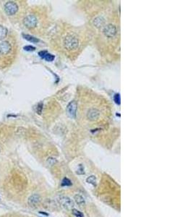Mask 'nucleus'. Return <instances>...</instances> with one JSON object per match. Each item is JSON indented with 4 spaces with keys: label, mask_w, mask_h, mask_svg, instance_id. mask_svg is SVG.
Here are the masks:
<instances>
[{
    "label": "nucleus",
    "mask_w": 193,
    "mask_h": 217,
    "mask_svg": "<svg viewBox=\"0 0 193 217\" xmlns=\"http://www.w3.org/2000/svg\"><path fill=\"white\" fill-rule=\"evenodd\" d=\"M64 45L67 50H76L79 46V41L75 36H72V35H69V36H66V38H64Z\"/></svg>",
    "instance_id": "1"
},
{
    "label": "nucleus",
    "mask_w": 193,
    "mask_h": 217,
    "mask_svg": "<svg viewBox=\"0 0 193 217\" xmlns=\"http://www.w3.org/2000/svg\"><path fill=\"white\" fill-rule=\"evenodd\" d=\"M61 206L65 210H72L74 207V202L67 196H61L59 199Z\"/></svg>",
    "instance_id": "2"
},
{
    "label": "nucleus",
    "mask_w": 193,
    "mask_h": 217,
    "mask_svg": "<svg viewBox=\"0 0 193 217\" xmlns=\"http://www.w3.org/2000/svg\"><path fill=\"white\" fill-rule=\"evenodd\" d=\"M18 10V6L14 2H8L5 5V11L8 15H13Z\"/></svg>",
    "instance_id": "3"
},
{
    "label": "nucleus",
    "mask_w": 193,
    "mask_h": 217,
    "mask_svg": "<svg viewBox=\"0 0 193 217\" xmlns=\"http://www.w3.org/2000/svg\"><path fill=\"white\" fill-rule=\"evenodd\" d=\"M24 25L27 27V28H32L36 26L38 23V20L36 17L33 15H30L27 17H25L23 21Z\"/></svg>",
    "instance_id": "4"
},
{
    "label": "nucleus",
    "mask_w": 193,
    "mask_h": 217,
    "mask_svg": "<svg viewBox=\"0 0 193 217\" xmlns=\"http://www.w3.org/2000/svg\"><path fill=\"white\" fill-rule=\"evenodd\" d=\"M103 34L108 38H113L117 34V28L112 24H109L103 28Z\"/></svg>",
    "instance_id": "5"
},
{
    "label": "nucleus",
    "mask_w": 193,
    "mask_h": 217,
    "mask_svg": "<svg viewBox=\"0 0 193 217\" xmlns=\"http://www.w3.org/2000/svg\"><path fill=\"white\" fill-rule=\"evenodd\" d=\"M77 108H78V104L76 102H70L67 107V114L70 118H75L76 117Z\"/></svg>",
    "instance_id": "6"
},
{
    "label": "nucleus",
    "mask_w": 193,
    "mask_h": 217,
    "mask_svg": "<svg viewBox=\"0 0 193 217\" xmlns=\"http://www.w3.org/2000/svg\"><path fill=\"white\" fill-rule=\"evenodd\" d=\"M40 202V197L38 194H33L29 197L28 203L31 207H36Z\"/></svg>",
    "instance_id": "7"
},
{
    "label": "nucleus",
    "mask_w": 193,
    "mask_h": 217,
    "mask_svg": "<svg viewBox=\"0 0 193 217\" xmlns=\"http://www.w3.org/2000/svg\"><path fill=\"white\" fill-rule=\"evenodd\" d=\"M11 50V45L8 41H3L0 43V54H7Z\"/></svg>",
    "instance_id": "8"
},
{
    "label": "nucleus",
    "mask_w": 193,
    "mask_h": 217,
    "mask_svg": "<svg viewBox=\"0 0 193 217\" xmlns=\"http://www.w3.org/2000/svg\"><path fill=\"white\" fill-rule=\"evenodd\" d=\"M87 116L90 120H95V119H98L100 116V111L95 108H92V109H89Z\"/></svg>",
    "instance_id": "9"
},
{
    "label": "nucleus",
    "mask_w": 193,
    "mask_h": 217,
    "mask_svg": "<svg viewBox=\"0 0 193 217\" xmlns=\"http://www.w3.org/2000/svg\"><path fill=\"white\" fill-rule=\"evenodd\" d=\"M39 56L42 59H44L45 60H46L47 62H52L54 60V56L51 54L48 53L46 51H41L38 53Z\"/></svg>",
    "instance_id": "10"
},
{
    "label": "nucleus",
    "mask_w": 193,
    "mask_h": 217,
    "mask_svg": "<svg viewBox=\"0 0 193 217\" xmlns=\"http://www.w3.org/2000/svg\"><path fill=\"white\" fill-rule=\"evenodd\" d=\"M104 24V19L101 17H97L94 19V25L97 28L103 26Z\"/></svg>",
    "instance_id": "11"
},
{
    "label": "nucleus",
    "mask_w": 193,
    "mask_h": 217,
    "mask_svg": "<svg viewBox=\"0 0 193 217\" xmlns=\"http://www.w3.org/2000/svg\"><path fill=\"white\" fill-rule=\"evenodd\" d=\"M75 200L76 201L77 204H78L80 206H84L85 203H86L84 198L81 195H80V194H77V195H75Z\"/></svg>",
    "instance_id": "12"
},
{
    "label": "nucleus",
    "mask_w": 193,
    "mask_h": 217,
    "mask_svg": "<svg viewBox=\"0 0 193 217\" xmlns=\"http://www.w3.org/2000/svg\"><path fill=\"white\" fill-rule=\"evenodd\" d=\"M7 35V29L5 27L0 25V41L5 39Z\"/></svg>",
    "instance_id": "13"
},
{
    "label": "nucleus",
    "mask_w": 193,
    "mask_h": 217,
    "mask_svg": "<svg viewBox=\"0 0 193 217\" xmlns=\"http://www.w3.org/2000/svg\"><path fill=\"white\" fill-rule=\"evenodd\" d=\"M23 36L24 38L26 39L27 41H30V42H32V43H38V42H39V40L37 38L33 37V36H31V35L23 34Z\"/></svg>",
    "instance_id": "14"
},
{
    "label": "nucleus",
    "mask_w": 193,
    "mask_h": 217,
    "mask_svg": "<svg viewBox=\"0 0 193 217\" xmlns=\"http://www.w3.org/2000/svg\"><path fill=\"white\" fill-rule=\"evenodd\" d=\"M86 181L89 184H93L94 186H96V177L94 175H91V176L88 177L87 179H86Z\"/></svg>",
    "instance_id": "15"
},
{
    "label": "nucleus",
    "mask_w": 193,
    "mask_h": 217,
    "mask_svg": "<svg viewBox=\"0 0 193 217\" xmlns=\"http://www.w3.org/2000/svg\"><path fill=\"white\" fill-rule=\"evenodd\" d=\"M72 184V182L70 181L68 178H64V180L62 182V186H64V187L71 186Z\"/></svg>",
    "instance_id": "16"
},
{
    "label": "nucleus",
    "mask_w": 193,
    "mask_h": 217,
    "mask_svg": "<svg viewBox=\"0 0 193 217\" xmlns=\"http://www.w3.org/2000/svg\"><path fill=\"white\" fill-rule=\"evenodd\" d=\"M72 214L75 217H83V214L76 209H72Z\"/></svg>",
    "instance_id": "17"
},
{
    "label": "nucleus",
    "mask_w": 193,
    "mask_h": 217,
    "mask_svg": "<svg viewBox=\"0 0 193 217\" xmlns=\"http://www.w3.org/2000/svg\"><path fill=\"white\" fill-rule=\"evenodd\" d=\"M77 174H78V175H84L85 174L84 167H83L82 164H80L79 165V169L77 171Z\"/></svg>",
    "instance_id": "18"
},
{
    "label": "nucleus",
    "mask_w": 193,
    "mask_h": 217,
    "mask_svg": "<svg viewBox=\"0 0 193 217\" xmlns=\"http://www.w3.org/2000/svg\"><path fill=\"white\" fill-rule=\"evenodd\" d=\"M47 162H48V164L50 166H53L56 162V160L55 159H54V158H48V160H47Z\"/></svg>",
    "instance_id": "19"
},
{
    "label": "nucleus",
    "mask_w": 193,
    "mask_h": 217,
    "mask_svg": "<svg viewBox=\"0 0 193 217\" xmlns=\"http://www.w3.org/2000/svg\"><path fill=\"white\" fill-rule=\"evenodd\" d=\"M24 49H25V51H28V52H32V51H34L35 49H36V48L32 46H25L24 47Z\"/></svg>",
    "instance_id": "20"
},
{
    "label": "nucleus",
    "mask_w": 193,
    "mask_h": 217,
    "mask_svg": "<svg viewBox=\"0 0 193 217\" xmlns=\"http://www.w3.org/2000/svg\"><path fill=\"white\" fill-rule=\"evenodd\" d=\"M114 102H116V104H120V101H121V99H120V95L119 94H116L115 96H114Z\"/></svg>",
    "instance_id": "21"
}]
</instances>
